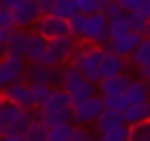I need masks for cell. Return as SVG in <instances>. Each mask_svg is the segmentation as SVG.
Here are the masks:
<instances>
[{
	"label": "cell",
	"instance_id": "obj_31",
	"mask_svg": "<svg viewBox=\"0 0 150 141\" xmlns=\"http://www.w3.org/2000/svg\"><path fill=\"white\" fill-rule=\"evenodd\" d=\"M75 9L77 14H94V12H101V5L98 0H75Z\"/></svg>",
	"mask_w": 150,
	"mask_h": 141
},
{
	"label": "cell",
	"instance_id": "obj_35",
	"mask_svg": "<svg viewBox=\"0 0 150 141\" xmlns=\"http://www.w3.org/2000/svg\"><path fill=\"white\" fill-rule=\"evenodd\" d=\"M101 12H103V16H105V19H115V16L124 14V12L120 9V5H117V2H110V5H105V7L101 9Z\"/></svg>",
	"mask_w": 150,
	"mask_h": 141
},
{
	"label": "cell",
	"instance_id": "obj_33",
	"mask_svg": "<svg viewBox=\"0 0 150 141\" xmlns=\"http://www.w3.org/2000/svg\"><path fill=\"white\" fill-rule=\"evenodd\" d=\"M14 28V19H12V12L0 7V31H12Z\"/></svg>",
	"mask_w": 150,
	"mask_h": 141
},
{
	"label": "cell",
	"instance_id": "obj_21",
	"mask_svg": "<svg viewBox=\"0 0 150 141\" xmlns=\"http://www.w3.org/2000/svg\"><path fill=\"white\" fill-rule=\"evenodd\" d=\"M23 139L26 141H47V125L33 113V120L28 122V127L23 129Z\"/></svg>",
	"mask_w": 150,
	"mask_h": 141
},
{
	"label": "cell",
	"instance_id": "obj_18",
	"mask_svg": "<svg viewBox=\"0 0 150 141\" xmlns=\"http://www.w3.org/2000/svg\"><path fill=\"white\" fill-rule=\"evenodd\" d=\"M120 115H122V122H124V125L141 122V120L150 118V101H143V103H129Z\"/></svg>",
	"mask_w": 150,
	"mask_h": 141
},
{
	"label": "cell",
	"instance_id": "obj_16",
	"mask_svg": "<svg viewBox=\"0 0 150 141\" xmlns=\"http://www.w3.org/2000/svg\"><path fill=\"white\" fill-rule=\"evenodd\" d=\"M129 75L127 73H120V75H112V78H101L96 82V89L101 96H115V94H124L127 85H129Z\"/></svg>",
	"mask_w": 150,
	"mask_h": 141
},
{
	"label": "cell",
	"instance_id": "obj_7",
	"mask_svg": "<svg viewBox=\"0 0 150 141\" xmlns=\"http://www.w3.org/2000/svg\"><path fill=\"white\" fill-rule=\"evenodd\" d=\"M101 110H103V99H101V94H94V96H87V99H82V101H75V103H70V120L75 122V125H94V120L101 115Z\"/></svg>",
	"mask_w": 150,
	"mask_h": 141
},
{
	"label": "cell",
	"instance_id": "obj_43",
	"mask_svg": "<svg viewBox=\"0 0 150 141\" xmlns=\"http://www.w3.org/2000/svg\"><path fill=\"white\" fill-rule=\"evenodd\" d=\"M145 38H150V24H148V28H145Z\"/></svg>",
	"mask_w": 150,
	"mask_h": 141
},
{
	"label": "cell",
	"instance_id": "obj_23",
	"mask_svg": "<svg viewBox=\"0 0 150 141\" xmlns=\"http://www.w3.org/2000/svg\"><path fill=\"white\" fill-rule=\"evenodd\" d=\"M127 127H129L127 141H150V118L134 122V125H127Z\"/></svg>",
	"mask_w": 150,
	"mask_h": 141
},
{
	"label": "cell",
	"instance_id": "obj_2",
	"mask_svg": "<svg viewBox=\"0 0 150 141\" xmlns=\"http://www.w3.org/2000/svg\"><path fill=\"white\" fill-rule=\"evenodd\" d=\"M47 127H52V125H59V122H73L70 118V99H68V94L61 89V87H54L52 92H49V96L42 101V103H38V113H35Z\"/></svg>",
	"mask_w": 150,
	"mask_h": 141
},
{
	"label": "cell",
	"instance_id": "obj_9",
	"mask_svg": "<svg viewBox=\"0 0 150 141\" xmlns=\"http://www.w3.org/2000/svg\"><path fill=\"white\" fill-rule=\"evenodd\" d=\"M26 82L30 85H49V87H59L61 82V66H42V63H26Z\"/></svg>",
	"mask_w": 150,
	"mask_h": 141
},
{
	"label": "cell",
	"instance_id": "obj_20",
	"mask_svg": "<svg viewBox=\"0 0 150 141\" xmlns=\"http://www.w3.org/2000/svg\"><path fill=\"white\" fill-rule=\"evenodd\" d=\"M117 125H122V115L120 113H115V110H101V115L94 120V127H96V132L98 134H103V132H108V129H112V127H117Z\"/></svg>",
	"mask_w": 150,
	"mask_h": 141
},
{
	"label": "cell",
	"instance_id": "obj_25",
	"mask_svg": "<svg viewBox=\"0 0 150 141\" xmlns=\"http://www.w3.org/2000/svg\"><path fill=\"white\" fill-rule=\"evenodd\" d=\"M49 14H54V16H59V19H70L73 14H77V9H75V0H54V5H52V12Z\"/></svg>",
	"mask_w": 150,
	"mask_h": 141
},
{
	"label": "cell",
	"instance_id": "obj_24",
	"mask_svg": "<svg viewBox=\"0 0 150 141\" xmlns=\"http://www.w3.org/2000/svg\"><path fill=\"white\" fill-rule=\"evenodd\" d=\"M129 21H127V14H120L115 19H108V40H115L124 33H129Z\"/></svg>",
	"mask_w": 150,
	"mask_h": 141
},
{
	"label": "cell",
	"instance_id": "obj_39",
	"mask_svg": "<svg viewBox=\"0 0 150 141\" xmlns=\"http://www.w3.org/2000/svg\"><path fill=\"white\" fill-rule=\"evenodd\" d=\"M7 35H9V31H0V56L5 54V42H7Z\"/></svg>",
	"mask_w": 150,
	"mask_h": 141
},
{
	"label": "cell",
	"instance_id": "obj_5",
	"mask_svg": "<svg viewBox=\"0 0 150 141\" xmlns=\"http://www.w3.org/2000/svg\"><path fill=\"white\" fill-rule=\"evenodd\" d=\"M75 47H77V40L70 38V35H61V38L47 40V47H45V54H42L40 63L42 66H54V68L66 66L70 61Z\"/></svg>",
	"mask_w": 150,
	"mask_h": 141
},
{
	"label": "cell",
	"instance_id": "obj_42",
	"mask_svg": "<svg viewBox=\"0 0 150 141\" xmlns=\"http://www.w3.org/2000/svg\"><path fill=\"white\" fill-rule=\"evenodd\" d=\"M91 141H103V139H101V134H98V136H91Z\"/></svg>",
	"mask_w": 150,
	"mask_h": 141
},
{
	"label": "cell",
	"instance_id": "obj_4",
	"mask_svg": "<svg viewBox=\"0 0 150 141\" xmlns=\"http://www.w3.org/2000/svg\"><path fill=\"white\" fill-rule=\"evenodd\" d=\"M59 87L68 94V99H70V103H75V101H82V99H87V96H94L96 94V82H91V80H87L82 73H77L73 66H61V82H59Z\"/></svg>",
	"mask_w": 150,
	"mask_h": 141
},
{
	"label": "cell",
	"instance_id": "obj_6",
	"mask_svg": "<svg viewBox=\"0 0 150 141\" xmlns=\"http://www.w3.org/2000/svg\"><path fill=\"white\" fill-rule=\"evenodd\" d=\"M0 113H2V134H23V129L33 120L30 110H26L16 103H9L7 99H2Z\"/></svg>",
	"mask_w": 150,
	"mask_h": 141
},
{
	"label": "cell",
	"instance_id": "obj_17",
	"mask_svg": "<svg viewBox=\"0 0 150 141\" xmlns=\"http://www.w3.org/2000/svg\"><path fill=\"white\" fill-rule=\"evenodd\" d=\"M122 96L127 99V103H143V101H150V89H148V85L143 80L131 78Z\"/></svg>",
	"mask_w": 150,
	"mask_h": 141
},
{
	"label": "cell",
	"instance_id": "obj_10",
	"mask_svg": "<svg viewBox=\"0 0 150 141\" xmlns=\"http://www.w3.org/2000/svg\"><path fill=\"white\" fill-rule=\"evenodd\" d=\"M9 12H12V19H14V28H23V31H28L42 16L38 0H19Z\"/></svg>",
	"mask_w": 150,
	"mask_h": 141
},
{
	"label": "cell",
	"instance_id": "obj_26",
	"mask_svg": "<svg viewBox=\"0 0 150 141\" xmlns=\"http://www.w3.org/2000/svg\"><path fill=\"white\" fill-rule=\"evenodd\" d=\"M70 129H73V125H70V122L52 125V127H47V141H68Z\"/></svg>",
	"mask_w": 150,
	"mask_h": 141
},
{
	"label": "cell",
	"instance_id": "obj_34",
	"mask_svg": "<svg viewBox=\"0 0 150 141\" xmlns=\"http://www.w3.org/2000/svg\"><path fill=\"white\" fill-rule=\"evenodd\" d=\"M117 5H120V9L124 12V14H129V12H138V7L145 2V0H115Z\"/></svg>",
	"mask_w": 150,
	"mask_h": 141
},
{
	"label": "cell",
	"instance_id": "obj_41",
	"mask_svg": "<svg viewBox=\"0 0 150 141\" xmlns=\"http://www.w3.org/2000/svg\"><path fill=\"white\" fill-rule=\"evenodd\" d=\"M0 103H2V94H0ZM0 134H2V113H0Z\"/></svg>",
	"mask_w": 150,
	"mask_h": 141
},
{
	"label": "cell",
	"instance_id": "obj_14",
	"mask_svg": "<svg viewBox=\"0 0 150 141\" xmlns=\"http://www.w3.org/2000/svg\"><path fill=\"white\" fill-rule=\"evenodd\" d=\"M141 38H143V35L129 31V33L115 38V40H108V42L103 45V49H108V52H112V54H117V56H122V59H129V54L136 49V45L141 42Z\"/></svg>",
	"mask_w": 150,
	"mask_h": 141
},
{
	"label": "cell",
	"instance_id": "obj_28",
	"mask_svg": "<svg viewBox=\"0 0 150 141\" xmlns=\"http://www.w3.org/2000/svg\"><path fill=\"white\" fill-rule=\"evenodd\" d=\"M103 99V108L105 110H115V113H122L129 103H127V99L122 96V94H115V96H101Z\"/></svg>",
	"mask_w": 150,
	"mask_h": 141
},
{
	"label": "cell",
	"instance_id": "obj_3",
	"mask_svg": "<svg viewBox=\"0 0 150 141\" xmlns=\"http://www.w3.org/2000/svg\"><path fill=\"white\" fill-rule=\"evenodd\" d=\"M101 54H103V47H94V45H82L77 42L68 66H73L77 73H82L87 80L91 82H98L101 80V73H98V63H101Z\"/></svg>",
	"mask_w": 150,
	"mask_h": 141
},
{
	"label": "cell",
	"instance_id": "obj_40",
	"mask_svg": "<svg viewBox=\"0 0 150 141\" xmlns=\"http://www.w3.org/2000/svg\"><path fill=\"white\" fill-rule=\"evenodd\" d=\"M110 2H115V0H98V5H101V9H103L105 5H110Z\"/></svg>",
	"mask_w": 150,
	"mask_h": 141
},
{
	"label": "cell",
	"instance_id": "obj_36",
	"mask_svg": "<svg viewBox=\"0 0 150 141\" xmlns=\"http://www.w3.org/2000/svg\"><path fill=\"white\" fill-rule=\"evenodd\" d=\"M136 75H138V80H143V82L148 85V89H150V66H143V68H136Z\"/></svg>",
	"mask_w": 150,
	"mask_h": 141
},
{
	"label": "cell",
	"instance_id": "obj_1",
	"mask_svg": "<svg viewBox=\"0 0 150 141\" xmlns=\"http://www.w3.org/2000/svg\"><path fill=\"white\" fill-rule=\"evenodd\" d=\"M66 24H68V35L82 45L103 47L108 42V19L103 16V12L73 14Z\"/></svg>",
	"mask_w": 150,
	"mask_h": 141
},
{
	"label": "cell",
	"instance_id": "obj_8",
	"mask_svg": "<svg viewBox=\"0 0 150 141\" xmlns=\"http://www.w3.org/2000/svg\"><path fill=\"white\" fill-rule=\"evenodd\" d=\"M26 75V61L23 56L16 54H2L0 56V89H5L7 85L23 80Z\"/></svg>",
	"mask_w": 150,
	"mask_h": 141
},
{
	"label": "cell",
	"instance_id": "obj_32",
	"mask_svg": "<svg viewBox=\"0 0 150 141\" xmlns=\"http://www.w3.org/2000/svg\"><path fill=\"white\" fill-rule=\"evenodd\" d=\"M68 141H91V132H89L84 125H73Z\"/></svg>",
	"mask_w": 150,
	"mask_h": 141
},
{
	"label": "cell",
	"instance_id": "obj_12",
	"mask_svg": "<svg viewBox=\"0 0 150 141\" xmlns=\"http://www.w3.org/2000/svg\"><path fill=\"white\" fill-rule=\"evenodd\" d=\"M0 94H2V99H7L9 103H16V106H21V108H26V110H33V108H35L33 96H30V85H28L26 80H16V82L7 85L5 89H0Z\"/></svg>",
	"mask_w": 150,
	"mask_h": 141
},
{
	"label": "cell",
	"instance_id": "obj_30",
	"mask_svg": "<svg viewBox=\"0 0 150 141\" xmlns=\"http://www.w3.org/2000/svg\"><path fill=\"white\" fill-rule=\"evenodd\" d=\"M30 85V82H28ZM54 87H49V85H30V96H33V103L38 106V103H42L47 96H49V92H52Z\"/></svg>",
	"mask_w": 150,
	"mask_h": 141
},
{
	"label": "cell",
	"instance_id": "obj_11",
	"mask_svg": "<svg viewBox=\"0 0 150 141\" xmlns=\"http://www.w3.org/2000/svg\"><path fill=\"white\" fill-rule=\"evenodd\" d=\"M35 33L42 35L45 40H54V38H61V35H68V24L66 19H59L54 14H42L35 24H33Z\"/></svg>",
	"mask_w": 150,
	"mask_h": 141
},
{
	"label": "cell",
	"instance_id": "obj_13",
	"mask_svg": "<svg viewBox=\"0 0 150 141\" xmlns=\"http://www.w3.org/2000/svg\"><path fill=\"white\" fill-rule=\"evenodd\" d=\"M45 47H47V40L42 35H38L35 31H26V40H23V49H21L23 61L26 63H40Z\"/></svg>",
	"mask_w": 150,
	"mask_h": 141
},
{
	"label": "cell",
	"instance_id": "obj_27",
	"mask_svg": "<svg viewBox=\"0 0 150 141\" xmlns=\"http://www.w3.org/2000/svg\"><path fill=\"white\" fill-rule=\"evenodd\" d=\"M127 21H129V28L134 33H138V35H145V28L150 24V19H145L141 12H129L127 14Z\"/></svg>",
	"mask_w": 150,
	"mask_h": 141
},
{
	"label": "cell",
	"instance_id": "obj_15",
	"mask_svg": "<svg viewBox=\"0 0 150 141\" xmlns=\"http://www.w3.org/2000/svg\"><path fill=\"white\" fill-rule=\"evenodd\" d=\"M127 66H129V59H122V56H117V54L103 49V54H101V63H98V73H101V78H112V75L124 73Z\"/></svg>",
	"mask_w": 150,
	"mask_h": 141
},
{
	"label": "cell",
	"instance_id": "obj_37",
	"mask_svg": "<svg viewBox=\"0 0 150 141\" xmlns=\"http://www.w3.org/2000/svg\"><path fill=\"white\" fill-rule=\"evenodd\" d=\"M52 5H54V0H38V7H40L42 14H49L52 12Z\"/></svg>",
	"mask_w": 150,
	"mask_h": 141
},
{
	"label": "cell",
	"instance_id": "obj_38",
	"mask_svg": "<svg viewBox=\"0 0 150 141\" xmlns=\"http://www.w3.org/2000/svg\"><path fill=\"white\" fill-rule=\"evenodd\" d=\"M0 141H26L23 134H0Z\"/></svg>",
	"mask_w": 150,
	"mask_h": 141
},
{
	"label": "cell",
	"instance_id": "obj_22",
	"mask_svg": "<svg viewBox=\"0 0 150 141\" xmlns=\"http://www.w3.org/2000/svg\"><path fill=\"white\" fill-rule=\"evenodd\" d=\"M23 40H26V31H23V28H12L9 35H7V42H5V54H16V56H21Z\"/></svg>",
	"mask_w": 150,
	"mask_h": 141
},
{
	"label": "cell",
	"instance_id": "obj_19",
	"mask_svg": "<svg viewBox=\"0 0 150 141\" xmlns=\"http://www.w3.org/2000/svg\"><path fill=\"white\" fill-rule=\"evenodd\" d=\"M129 63H134L136 68L150 66V38H141V42L136 45V49L129 54Z\"/></svg>",
	"mask_w": 150,
	"mask_h": 141
},
{
	"label": "cell",
	"instance_id": "obj_29",
	"mask_svg": "<svg viewBox=\"0 0 150 141\" xmlns=\"http://www.w3.org/2000/svg\"><path fill=\"white\" fill-rule=\"evenodd\" d=\"M127 134H129V127L122 122V125H117V127H112V129L103 132V134H101V139H103V141H127Z\"/></svg>",
	"mask_w": 150,
	"mask_h": 141
}]
</instances>
